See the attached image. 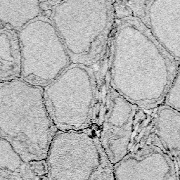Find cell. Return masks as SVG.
<instances>
[{
	"instance_id": "1",
	"label": "cell",
	"mask_w": 180,
	"mask_h": 180,
	"mask_svg": "<svg viewBox=\"0 0 180 180\" xmlns=\"http://www.w3.org/2000/svg\"><path fill=\"white\" fill-rule=\"evenodd\" d=\"M116 20L108 51L109 84L119 95L141 109L163 104L179 72V62L154 39L122 1H114Z\"/></svg>"
},
{
	"instance_id": "2",
	"label": "cell",
	"mask_w": 180,
	"mask_h": 180,
	"mask_svg": "<svg viewBox=\"0 0 180 180\" xmlns=\"http://www.w3.org/2000/svg\"><path fill=\"white\" fill-rule=\"evenodd\" d=\"M58 129L43 97V88L20 78L0 82V139L23 162L46 160Z\"/></svg>"
},
{
	"instance_id": "3",
	"label": "cell",
	"mask_w": 180,
	"mask_h": 180,
	"mask_svg": "<svg viewBox=\"0 0 180 180\" xmlns=\"http://www.w3.org/2000/svg\"><path fill=\"white\" fill-rule=\"evenodd\" d=\"M71 64L43 88L47 112L58 131L90 130L98 135L109 84L108 71Z\"/></svg>"
},
{
	"instance_id": "4",
	"label": "cell",
	"mask_w": 180,
	"mask_h": 180,
	"mask_svg": "<svg viewBox=\"0 0 180 180\" xmlns=\"http://www.w3.org/2000/svg\"><path fill=\"white\" fill-rule=\"evenodd\" d=\"M49 16L71 64L101 66L115 26L114 1H58Z\"/></svg>"
},
{
	"instance_id": "5",
	"label": "cell",
	"mask_w": 180,
	"mask_h": 180,
	"mask_svg": "<svg viewBox=\"0 0 180 180\" xmlns=\"http://www.w3.org/2000/svg\"><path fill=\"white\" fill-rule=\"evenodd\" d=\"M46 162L49 180H115L113 165L90 130L58 131Z\"/></svg>"
},
{
	"instance_id": "6",
	"label": "cell",
	"mask_w": 180,
	"mask_h": 180,
	"mask_svg": "<svg viewBox=\"0 0 180 180\" xmlns=\"http://www.w3.org/2000/svg\"><path fill=\"white\" fill-rule=\"evenodd\" d=\"M20 79L40 87L54 81L71 64L62 39L48 15H42L18 32Z\"/></svg>"
},
{
	"instance_id": "7",
	"label": "cell",
	"mask_w": 180,
	"mask_h": 180,
	"mask_svg": "<svg viewBox=\"0 0 180 180\" xmlns=\"http://www.w3.org/2000/svg\"><path fill=\"white\" fill-rule=\"evenodd\" d=\"M113 172L115 180H179V168L152 130L151 109L139 108L129 153Z\"/></svg>"
},
{
	"instance_id": "8",
	"label": "cell",
	"mask_w": 180,
	"mask_h": 180,
	"mask_svg": "<svg viewBox=\"0 0 180 180\" xmlns=\"http://www.w3.org/2000/svg\"><path fill=\"white\" fill-rule=\"evenodd\" d=\"M139 108L124 99L108 84L99 139L113 165L129 153Z\"/></svg>"
},
{
	"instance_id": "9",
	"label": "cell",
	"mask_w": 180,
	"mask_h": 180,
	"mask_svg": "<svg viewBox=\"0 0 180 180\" xmlns=\"http://www.w3.org/2000/svg\"><path fill=\"white\" fill-rule=\"evenodd\" d=\"M172 57L180 62V0L123 1Z\"/></svg>"
},
{
	"instance_id": "10",
	"label": "cell",
	"mask_w": 180,
	"mask_h": 180,
	"mask_svg": "<svg viewBox=\"0 0 180 180\" xmlns=\"http://www.w3.org/2000/svg\"><path fill=\"white\" fill-rule=\"evenodd\" d=\"M154 135L179 169L180 112L161 104L151 109Z\"/></svg>"
},
{
	"instance_id": "11",
	"label": "cell",
	"mask_w": 180,
	"mask_h": 180,
	"mask_svg": "<svg viewBox=\"0 0 180 180\" xmlns=\"http://www.w3.org/2000/svg\"><path fill=\"white\" fill-rule=\"evenodd\" d=\"M48 1H0V22L18 32L50 10Z\"/></svg>"
},
{
	"instance_id": "12",
	"label": "cell",
	"mask_w": 180,
	"mask_h": 180,
	"mask_svg": "<svg viewBox=\"0 0 180 180\" xmlns=\"http://www.w3.org/2000/svg\"><path fill=\"white\" fill-rule=\"evenodd\" d=\"M21 58L18 32L0 26V82L20 78Z\"/></svg>"
},
{
	"instance_id": "13",
	"label": "cell",
	"mask_w": 180,
	"mask_h": 180,
	"mask_svg": "<svg viewBox=\"0 0 180 180\" xmlns=\"http://www.w3.org/2000/svg\"><path fill=\"white\" fill-rule=\"evenodd\" d=\"M163 105L180 112V77L179 72L176 75L167 89Z\"/></svg>"
},
{
	"instance_id": "14",
	"label": "cell",
	"mask_w": 180,
	"mask_h": 180,
	"mask_svg": "<svg viewBox=\"0 0 180 180\" xmlns=\"http://www.w3.org/2000/svg\"><path fill=\"white\" fill-rule=\"evenodd\" d=\"M23 174L0 168V180H26Z\"/></svg>"
}]
</instances>
